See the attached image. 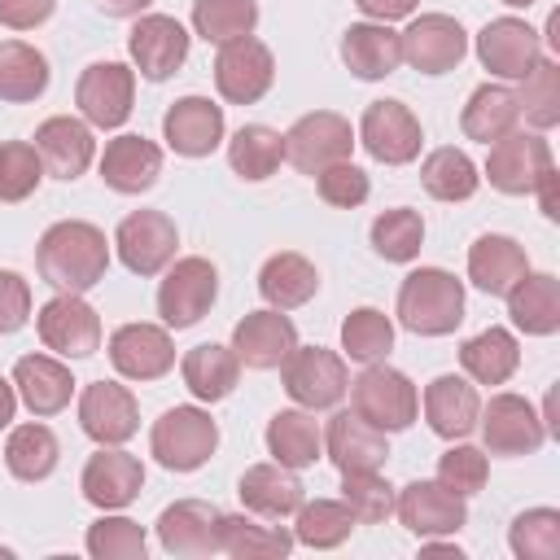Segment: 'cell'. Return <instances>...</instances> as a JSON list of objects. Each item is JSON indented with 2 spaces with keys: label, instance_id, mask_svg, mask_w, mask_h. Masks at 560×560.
<instances>
[{
  "label": "cell",
  "instance_id": "cell-1",
  "mask_svg": "<svg viewBox=\"0 0 560 560\" xmlns=\"http://www.w3.org/2000/svg\"><path fill=\"white\" fill-rule=\"evenodd\" d=\"M35 271L57 293H88L109 271V241L88 219H61L39 236Z\"/></svg>",
  "mask_w": 560,
  "mask_h": 560
},
{
  "label": "cell",
  "instance_id": "cell-2",
  "mask_svg": "<svg viewBox=\"0 0 560 560\" xmlns=\"http://www.w3.org/2000/svg\"><path fill=\"white\" fill-rule=\"evenodd\" d=\"M398 324L416 337H446L464 324V284L442 267H420L398 284Z\"/></svg>",
  "mask_w": 560,
  "mask_h": 560
},
{
  "label": "cell",
  "instance_id": "cell-3",
  "mask_svg": "<svg viewBox=\"0 0 560 560\" xmlns=\"http://www.w3.org/2000/svg\"><path fill=\"white\" fill-rule=\"evenodd\" d=\"M219 446V424L210 420L206 407H171L153 420L149 429V455L166 468V472H197Z\"/></svg>",
  "mask_w": 560,
  "mask_h": 560
},
{
  "label": "cell",
  "instance_id": "cell-4",
  "mask_svg": "<svg viewBox=\"0 0 560 560\" xmlns=\"http://www.w3.org/2000/svg\"><path fill=\"white\" fill-rule=\"evenodd\" d=\"M350 411L376 424L381 433H402L420 416V394L407 372L389 363H363V372L350 381Z\"/></svg>",
  "mask_w": 560,
  "mask_h": 560
},
{
  "label": "cell",
  "instance_id": "cell-5",
  "mask_svg": "<svg viewBox=\"0 0 560 560\" xmlns=\"http://www.w3.org/2000/svg\"><path fill=\"white\" fill-rule=\"evenodd\" d=\"M280 381H284V394L306 411H328L350 389L346 359L324 346H293V354L280 363Z\"/></svg>",
  "mask_w": 560,
  "mask_h": 560
},
{
  "label": "cell",
  "instance_id": "cell-6",
  "mask_svg": "<svg viewBox=\"0 0 560 560\" xmlns=\"http://www.w3.org/2000/svg\"><path fill=\"white\" fill-rule=\"evenodd\" d=\"M219 298V271L210 258H171L162 284H158V315L166 328H192Z\"/></svg>",
  "mask_w": 560,
  "mask_h": 560
},
{
  "label": "cell",
  "instance_id": "cell-7",
  "mask_svg": "<svg viewBox=\"0 0 560 560\" xmlns=\"http://www.w3.org/2000/svg\"><path fill=\"white\" fill-rule=\"evenodd\" d=\"M354 127L350 118L332 109H311L284 131V162L298 166L302 175H319L332 162H346L354 153Z\"/></svg>",
  "mask_w": 560,
  "mask_h": 560
},
{
  "label": "cell",
  "instance_id": "cell-8",
  "mask_svg": "<svg viewBox=\"0 0 560 560\" xmlns=\"http://www.w3.org/2000/svg\"><path fill=\"white\" fill-rule=\"evenodd\" d=\"M276 83V57L262 39L254 35H241L232 44H219V57H214V88L228 105H254L271 92Z\"/></svg>",
  "mask_w": 560,
  "mask_h": 560
},
{
  "label": "cell",
  "instance_id": "cell-9",
  "mask_svg": "<svg viewBox=\"0 0 560 560\" xmlns=\"http://www.w3.org/2000/svg\"><path fill=\"white\" fill-rule=\"evenodd\" d=\"M131 101H136V70L122 61H92L74 83V105L83 122L101 131L122 127L131 118Z\"/></svg>",
  "mask_w": 560,
  "mask_h": 560
},
{
  "label": "cell",
  "instance_id": "cell-10",
  "mask_svg": "<svg viewBox=\"0 0 560 560\" xmlns=\"http://www.w3.org/2000/svg\"><path fill=\"white\" fill-rule=\"evenodd\" d=\"M179 245V228L171 214L162 210H131L118 228H114V249L122 258V267L131 276H158L171 267Z\"/></svg>",
  "mask_w": 560,
  "mask_h": 560
},
{
  "label": "cell",
  "instance_id": "cell-11",
  "mask_svg": "<svg viewBox=\"0 0 560 560\" xmlns=\"http://www.w3.org/2000/svg\"><path fill=\"white\" fill-rule=\"evenodd\" d=\"M153 529L162 551L179 560H201L223 551V512L206 499H175L171 508H162Z\"/></svg>",
  "mask_w": 560,
  "mask_h": 560
},
{
  "label": "cell",
  "instance_id": "cell-12",
  "mask_svg": "<svg viewBox=\"0 0 560 560\" xmlns=\"http://www.w3.org/2000/svg\"><path fill=\"white\" fill-rule=\"evenodd\" d=\"M354 140L385 166H407L420 158V144H424V131H420V118L402 105V101H372L359 118V131Z\"/></svg>",
  "mask_w": 560,
  "mask_h": 560
},
{
  "label": "cell",
  "instance_id": "cell-13",
  "mask_svg": "<svg viewBox=\"0 0 560 560\" xmlns=\"http://www.w3.org/2000/svg\"><path fill=\"white\" fill-rule=\"evenodd\" d=\"M551 166L556 162H551V144L542 140V131H508L490 144L486 179H490V188H499L508 197H525Z\"/></svg>",
  "mask_w": 560,
  "mask_h": 560
},
{
  "label": "cell",
  "instance_id": "cell-14",
  "mask_svg": "<svg viewBox=\"0 0 560 560\" xmlns=\"http://www.w3.org/2000/svg\"><path fill=\"white\" fill-rule=\"evenodd\" d=\"M44 350L61 359H88L101 350V315L83 302V293H57L35 315Z\"/></svg>",
  "mask_w": 560,
  "mask_h": 560
},
{
  "label": "cell",
  "instance_id": "cell-15",
  "mask_svg": "<svg viewBox=\"0 0 560 560\" xmlns=\"http://www.w3.org/2000/svg\"><path fill=\"white\" fill-rule=\"evenodd\" d=\"M477 429H481V442L490 455H534L542 442H547V424L542 416L534 411L529 398L521 394H494L481 416H477Z\"/></svg>",
  "mask_w": 560,
  "mask_h": 560
},
{
  "label": "cell",
  "instance_id": "cell-16",
  "mask_svg": "<svg viewBox=\"0 0 560 560\" xmlns=\"http://www.w3.org/2000/svg\"><path fill=\"white\" fill-rule=\"evenodd\" d=\"M394 516L416 534V538H446L468 525V503L464 494L446 490L438 477L433 481H407L394 494Z\"/></svg>",
  "mask_w": 560,
  "mask_h": 560
},
{
  "label": "cell",
  "instance_id": "cell-17",
  "mask_svg": "<svg viewBox=\"0 0 560 560\" xmlns=\"http://www.w3.org/2000/svg\"><path fill=\"white\" fill-rule=\"evenodd\" d=\"M127 52L140 79L162 83L188 61V31L166 13H140L136 26L127 31Z\"/></svg>",
  "mask_w": 560,
  "mask_h": 560
},
{
  "label": "cell",
  "instance_id": "cell-18",
  "mask_svg": "<svg viewBox=\"0 0 560 560\" xmlns=\"http://www.w3.org/2000/svg\"><path fill=\"white\" fill-rule=\"evenodd\" d=\"M79 429L96 446H122L140 429V402L118 381H92L79 394Z\"/></svg>",
  "mask_w": 560,
  "mask_h": 560
},
{
  "label": "cell",
  "instance_id": "cell-19",
  "mask_svg": "<svg viewBox=\"0 0 560 560\" xmlns=\"http://www.w3.org/2000/svg\"><path fill=\"white\" fill-rule=\"evenodd\" d=\"M402 44V61L420 74H446L464 61L468 52V35L451 13H420L407 22V31L398 35Z\"/></svg>",
  "mask_w": 560,
  "mask_h": 560
},
{
  "label": "cell",
  "instance_id": "cell-20",
  "mask_svg": "<svg viewBox=\"0 0 560 560\" xmlns=\"http://www.w3.org/2000/svg\"><path fill=\"white\" fill-rule=\"evenodd\" d=\"M477 61L494 79H525L542 61V39L525 18H494L477 35Z\"/></svg>",
  "mask_w": 560,
  "mask_h": 560
},
{
  "label": "cell",
  "instance_id": "cell-21",
  "mask_svg": "<svg viewBox=\"0 0 560 560\" xmlns=\"http://www.w3.org/2000/svg\"><path fill=\"white\" fill-rule=\"evenodd\" d=\"M79 490L92 508L101 512H118L127 503L140 499L144 490V464L136 455H127L122 446H101L96 455H88L83 472H79Z\"/></svg>",
  "mask_w": 560,
  "mask_h": 560
},
{
  "label": "cell",
  "instance_id": "cell-22",
  "mask_svg": "<svg viewBox=\"0 0 560 560\" xmlns=\"http://www.w3.org/2000/svg\"><path fill=\"white\" fill-rule=\"evenodd\" d=\"M109 363L127 381H158L175 368V341L162 324H118L109 332Z\"/></svg>",
  "mask_w": 560,
  "mask_h": 560
},
{
  "label": "cell",
  "instance_id": "cell-23",
  "mask_svg": "<svg viewBox=\"0 0 560 560\" xmlns=\"http://www.w3.org/2000/svg\"><path fill=\"white\" fill-rule=\"evenodd\" d=\"M35 153L44 162V175L52 179H79L92 158H96V140H92V127L83 118H70V114H52L35 127Z\"/></svg>",
  "mask_w": 560,
  "mask_h": 560
},
{
  "label": "cell",
  "instance_id": "cell-24",
  "mask_svg": "<svg viewBox=\"0 0 560 560\" xmlns=\"http://www.w3.org/2000/svg\"><path fill=\"white\" fill-rule=\"evenodd\" d=\"M293 346H298V328H293V319H289L284 311H276V306L249 311V315L236 319V328H232V350H236V359H241L245 368H254V372L280 368V363L293 354Z\"/></svg>",
  "mask_w": 560,
  "mask_h": 560
},
{
  "label": "cell",
  "instance_id": "cell-25",
  "mask_svg": "<svg viewBox=\"0 0 560 560\" xmlns=\"http://www.w3.org/2000/svg\"><path fill=\"white\" fill-rule=\"evenodd\" d=\"M162 140L179 158H210L223 144V105L210 96H179L162 114Z\"/></svg>",
  "mask_w": 560,
  "mask_h": 560
},
{
  "label": "cell",
  "instance_id": "cell-26",
  "mask_svg": "<svg viewBox=\"0 0 560 560\" xmlns=\"http://www.w3.org/2000/svg\"><path fill=\"white\" fill-rule=\"evenodd\" d=\"M236 494H241V508L245 512H254L262 521H284V516H293L302 508L306 486L298 481L293 468H284V464L271 459V464H249L241 472V481H236Z\"/></svg>",
  "mask_w": 560,
  "mask_h": 560
},
{
  "label": "cell",
  "instance_id": "cell-27",
  "mask_svg": "<svg viewBox=\"0 0 560 560\" xmlns=\"http://www.w3.org/2000/svg\"><path fill=\"white\" fill-rule=\"evenodd\" d=\"M162 175V149L144 136H114L101 153V179L105 188L122 192V197H136V192H149Z\"/></svg>",
  "mask_w": 560,
  "mask_h": 560
},
{
  "label": "cell",
  "instance_id": "cell-28",
  "mask_svg": "<svg viewBox=\"0 0 560 560\" xmlns=\"http://www.w3.org/2000/svg\"><path fill=\"white\" fill-rule=\"evenodd\" d=\"M341 61L363 83L389 79L402 66L398 31H389V22H350L341 35Z\"/></svg>",
  "mask_w": 560,
  "mask_h": 560
},
{
  "label": "cell",
  "instance_id": "cell-29",
  "mask_svg": "<svg viewBox=\"0 0 560 560\" xmlns=\"http://www.w3.org/2000/svg\"><path fill=\"white\" fill-rule=\"evenodd\" d=\"M477 416H481V398L464 376L442 372L424 385V420L438 438H446V442L468 438L477 429Z\"/></svg>",
  "mask_w": 560,
  "mask_h": 560
},
{
  "label": "cell",
  "instance_id": "cell-30",
  "mask_svg": "<svg viewBox=\"0 0 560 560\" xmlns=\"http://www.w3.org/2000/svg\"><path fill=\"white\" fill-rule=\"evenodd\" d=\"M324 455L337 464V472H363V468H381L389 459V442L363 416L337 411L324 429Z\"/></svg>",
  "mask_w": 560,
  "mask_h": 560
},
{
  "label": "cell",
  "instance_id": "cell-31",
  "mask_svg": "<svg viewBox=\"0 0 560 560\" xmlns=\"http://www.w3.org/2000/svg\"><path fill=\"white\" fill-rule=\"evenodd\" d=\"M13 389H18V398L26 402L31 416H57V411L70 407L74 376L52 354H22L13 363Z\"/></svg>",
  "mask_w": 560,
  "mask_h": 560
},
{
  "label": "cell",
  "instance_id": "cell-32",
  "mask_svg": "<svg viewBox=\"0 0 560 560\" xmlns=\"http://www.w3.org/2000/svg\"><path fill=\"white\" fill-rule=\"evenodd\" d=\"M525 271H529L525 245L503 232H486L468 245V280L490 298H503Z\"/></svg>",
  "mask_w": 560,
  "mask_h": 560
},
{
  "label": "cell",
  "instance_id": "cell-33",
  "mask_svg": "<svg viewBox=\"0 0 560 560\" xmlns=\"http://www.w3.org/2000/svg\"><path fill=\"white\" fill-rule=\"evenodd\" d=\"M508 315L525 337L560 332V280L551 271H525L508 293Z\"/></svg>",
  "mask_w": 560,
  "mask_h": 560
},
{
  "label": "cell",
  "instance_id": "cell-34",
  "mask_svg": "<svg viewBox=\"0 0 560 560\" xmlns=\"http://www.w3.org/2000/svg\"><path fill=\"white\" fill-rule=\"evenodd\" d=\"M267 455L293 472L311 468L324 455V429L315 420V411L306 407H284L267 420Z\"/></svg>",
  "mask_w": 560,
  "mask_h": 560
},
{
  "label": "cell",
  "instance_id": "cell-35",
  "mask_svg": "<svg viewBox=\"0 0 560 560\" xmlns=\"http://www.w3.org/2000/svg\"><path fill=\"white\" fill-rule=\"evenodd\" d=\"M179 376L197 402H223L241 381V359L232 346L201 341L179 359Z\"/></svg>",
  "mask_w": 560,
  "mask_h": 560
},
{
  "label": "cell",
  "instance_id": "cell-36",
  "mask_svg": "<svg viewBox=\"0 0 560 560\" xmlns=\"http://www.w3.org/2000/svg\"><path fill=\"white\" fill-rule=\"evenodd\" d=\"M258 293L276 311H298L319 293V271L306 254H293V249L271 254L258 271Z\"/></svg>",
  "mask_w": 560,
  "mask_h": 560
},
{
  "label": "cell",
  "instance_id": "cell-37",
  "mask_svg": "<svg viewBox=\"0 0 560 560\" xmlns=\"http://www.w3.org/2000/svg\"><path fill=\"white\" fill-rule=\"evenodd\" d=\"M459 368L477 385H508L512 372L521 368V346H516V337L508 328L490 324V328H481L477 337H468L459 346Z\"/></svg>",
  "mask_w": 560,
  "mask_h": 560
},
{
  "label": "cell",
  "instance_id": "cell-38",
  "mask_svg": "<svg viewBox=\"0 0 560 560\" xmlns=\"http://www.w3.org/2000/svg\"><path fill=\"white\" fill-rule=\"evenodd\" d=\"M48 57L26 39H0V101L31 105L48 92Z\"/></svg>",
  "mask_w": 560,
  "mask_h": 560
},
{
  "label": "cell",
  "instance_id": "cell-39",
  "mask_svg": "<svg viewBox=\"0 0 560 560\" xmlns=\"http://www.w3.org/2000/svg\"><path fill=\"white\" fill-rule=\"evenodd\" d=\"M521 122V109H516V92L503 88V83H481L468 105L459 109V131L468 140H481V144H494L499 136L516 131Z\"/></svg>",
  "mask_w": 560,
  "mask_h": 560
},
{
  "label": "cell",
  "instance_id": "cell-40",
  "mask_svg": "<svg viewBox=\"0 0 560 560\" xmlns=\"http://www.w3.org/2000/svg\"><path fill=\"white\" fill-rule=\"evenodd\" d=\"M57 459H61V442H57V433L48 424L31 420V424L9 429V438H4V468L18 481H44V477H52Z\"/></svg>",
  "mask_w": 560,
  "mask_h": 560
},
{
  "label": "cell",
  "instance_id": "cell-41",
  "mask_svg": "<svg viewBox=\"0 0 560 560\" xmlns=\"http://www.w3.org/2000/svg\"><path fill=\"white\" fill-rule=\"evenodd\" d=\"M420 184L433 201H468L481 188V175L472 166V158L455 144H442L433 153H424L420 162Z\"/></svg>",
  "mask_w": 560,
  "mask_h": 560
},
{
  "label": "cell",
  "instance_id": "cell-42",
  "mask_svg": "<svg viewBox=\"0 0 560 560\" xmlns=\"http://www.w3.org/2000/svg\"><path fill=\"white\" fill-rule=\"evenodd\" d=\"M228 162H232V171L241 179L258 184V179H267V175L280 171V162H284V136L276 127H267V122H245L228 140Z\"/></svg>",
  "mask_w": 560,
  "mask_h": 560
},
{
  "label": "cell",
  "instance_id": "cell-43",
  "mask_svg": "<svg viewBox=\"0 0 560 560\" xmlns=\"http://www.w3.org/2000/svg\"><path fill=\"white\" fill-rule=\"evenodd\" d=\"M223 551L232 560H284L293 551V534L284 525H262L254 512L223 516Z\"/></svg>",
  "mask_w": 560,
  "mask_h": 560
},
{
  "label": "cell",
  "instance_id": "cell-44",
  "mask_svg": "<svg viewBox=\"0 0 560 560\" xmlns=\"http://www.w3.org/2000/svg\"><path fill=\"white\" fill-rule=\"evenodd\" d=\"M293 516H298L293 521V542L315 547V551L341 547L350 538V529H354V516H350V508L341 499H311V503L302 499V508Z\"/></svg>",
  "mask_w": 560,
  "mask_h": 560
},
{
  "label": "cell",
  "instance_id": "cell-45",
  "mask_svg": "<svg viewBox=\"0 0 560 560\" xmlns=\"http://www.w3.org/2000/svg\"><path fill=\"white\" fill-rule=\"evenodd\" d=\"M258 26V0H192V31L206 44H232L241 35H254Z\"/></svg>",
  "mask_w": 560,
  "mask_h": 560
},
{
  "label": "cell",
  "instance_id": "cell-46",
  "mask_svg": "<svg viewBox=\"0 0 560 560\" xmlns=\"http://www.w3.org/2000/svg\"><path fill=\"white\" fill-rule=\"evenodd\" d=\"M516 109L534 131H551L560 122V66L556 61H538L521 88H516Z\"/></svg>",
  "mask_w": 560,
  "mask_h": 560
},
{
  "label": "cell",
  "instance_id": "cell-47",
  "mask_svg": "<svg viewBox=\"0 0 560 560\" xmlns=\"http://www.w3.org/2000/svg\"><path fill=\"white\" fill-rule=\"evenodd\" d=\"M424 245V219L420 210L411 206H394V210H381L372 219V249L385 258V262H411Z\"/></svg>",
  "mask_w": 560,
  "mask_h": 560
},
{
  "label": "cell",
  "instance_id": "cell-48",
  "mask_svg": "<svg viewBox=\"0 0 560 560\" xmlns=\"http://www.w3.org/2000/svg\"><path fill=\"white\" fill-rule=\"evenodd\" d=\"M341 350L354 363H381L394 350V324L376 306H359L341 319Z\"/></svg>",
  "mask_w": 560,
  "mask_h": 560
},
{
  "label": "cell",
  "instance_id": "cell-49",
  "mask_svg": "<svg viewBox=\"0 0 560 560\" xmlns=\"http://www.w3.org/2000/svg\"><path fill=\"white\" fill-rule=\"evenodd\" d=\"M341 503L350 508L354 525H381L394 516V486L381 477V468L341 472Z\"/></svg>",
  "mask_w": 560,
  "mask_h": 560
},
{
  "label": "cell",
  "instance_id": "cell-50",
  "mask_svg": "<svg viewBox=\"0 0 560 560\" xmlns=\"http://www.w3.org/2000/svg\"><path fill=\"white\" fill-rule=\"evenodd\" d=\"M508 547L516 560H556L560 556V512L556 508H529L512 521Z\"/></svg>",
  "mask_w": 560,
  "mask_h": 560
},
{
  "label": "cell",
  "instance_id": "cell-51",
  "mask_svg": "<svg viewBox=\"0 0 560 560\" xmlns=\"http://www.w3.org/2000/svg\"><path fill=\"white\" fill-rule=\"evenodd\" d=\"M83 547L96 560H144L149 538H144V525L131 516H101L88 525Z\"/></svg>",
  "mask_w": 560,
  "mask_h": 560
},
{
  "label": "cell",
  "instance_id": "cell-52",
  "mask_svg": "<svg viewBox=\"0 0 560 560\" xmlns=\"http://www.w3.org/2000/svg\"><path fill=\"white\" fill-rule=\"evenodd\" d=\"M44 179V162L31 140H4L0 144V201H26Z\"/></svg>",
  "mask_w": 560,
  "mask_h": 560
},
{
  "label": "cell",
  "instance_id": "cell-53",
  "mask_svg": "<svg viewBox=\"0 0 560 560\" xmlns=\"http://www.w3.org/2000/svg\"><path fill=\"white\" fill-rule=\"evenodd\" d=\"M486 477H490V459L477 446H464L459 442V446L442 451V459H438V481L446 490L464 494V499H472L477 490H486Z\"/></svg>",
  "mask_w": 560,
  "mask_h": 560
},
{
  "label": "cell",
  "instance_id": "cell-54",
  "mask_svg": "<svg viewBox=\"0 0 560 560\" xmlns=\"http://www.w3.org/2000/svg\"><path fill=\"white\" fill-rule=\"evenodd\" d=\"M311 179H315V192H319L328 206H337V210H354V206H363V201H368V192H372L368 171H359L350 158H346V162L324 166V171H319V175H311Z\"/></svg>",
  "mask_w": 560,
  "mask_h": 560
},
{
  "label": "cell",
  "instance_id": "cell-55",
  "mask_svg": "<svg viewBox=\"0 0 560 560\" xmlns=\"http://www.w3.org/2000/svg\"><path fill=\"white\" fill-rule=\"evenodd\" d=\"M26 319H31V284L18 271L0 267V337L18 332Z\"/></svg>",
  "mask_w": 560,
  "mask_h": 560
},
{
  "label": "cell",
  "instance_id": "cell-56",
  "mask_svg": "<svg viewBox=\"0 0 560 560\" xmlns=\"http://www.w3.org/2000/svg\"><path fill=\"white\" fill-rule=\"evenodd\" d=\"M57 0H0V26L9 31H35L52 18Z\"/></svg>",
  "mask_w": 560,
  "mask_h": 560
},
{
  "label": "cell",
  "instance_id": "cell-57",
  "mask_svg": "<svg viewBox=\"0 0 560 560\" xmlns=\"http://www.w3.org/2000/svg\"><path fill=\"white\" fill-rule=\"evenodd\" d=\"M354 4L368 22H398V18H411L420 0H354Z\"/></svg>",
  "mask_w": 560,
  "mask_h": 560
},
{
  "label": "cell",
  "instance_id": "cell-58",
  "mask_svg": "<svg viewBox=\"0 0 560 560\" xmlns=\"http://www.w3.org/2000/svg\"><path fill=\"white\" fill-rule=\"evenodd\" d=\"M556 184H560V175H556V166L534 184V192H538V206H542V214L556 223L560 219V192H556Z\"/></svg>",
  "mask_w": 560,
  "mask_h": 560
},
{
  "label": "cell",
  "instance_id": "cell-59",
  "mask_svg": "<svg viewBox=\"0 0 560 560\" xmlns=\"http://www.w3.org/2000/svg\"><path fill=\"white\" fill-rule=\"evenodd\" d=\"M149 4L153 0H96V9L109 13V18H140Z\"/></svg>",
  "mask_w": 560,
  "mask_h": 560
},
{
  "label": "cell",
  "instance_id": "cell-60",
  "mask_svg": "<svg viewBox=\"0 0 560 560\" xmlns=\"http://www.w3.org/2000/svg\"><path fill=\"white\" fill-rule=\"evenodd\" d=\"M13 411H18V389H13V381L0 376V429L13 424Z\"/></svg>",
  "mask_w": 560,
  "mask_h": 560
},
{
  "label": "cell",
  "instance_id": "cell-61",
  "mask_svg": "<svg viewBox=\"0 0 560 560\" xmlns=\"http://www.w3.org/2000/svg\"><path fill=\"white\" fill-rule=\"evenodd\" d=\"M503 4H512V9H529L534 0H503Z\"/></svg>",
  "mask_w": 560,
  "mask_h": 560
}]
</instances>
